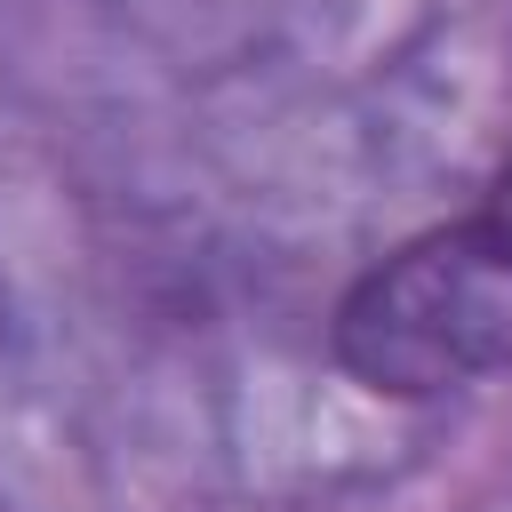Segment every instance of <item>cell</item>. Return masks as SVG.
Instances as JSON below:
<instances>
[{"label":"cell","instance_id":"obj_1","mask_svg":"<svg viewBox=\"0 0 512 512\" xmlns=\"http://www.w3.org/2000/svg\"><path fill=\"white\" fill-rule=\"evenodd\" d=\"M336 360L368 392H448L512 376V160L488 200L352 280L336 304Z\"/></svg>","mask_w":512,"mask_h":512}]
</instances>
